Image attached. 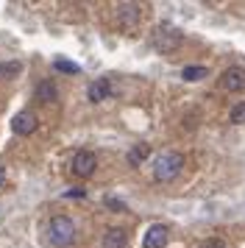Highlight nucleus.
I'll use <instances>...</instances> for the list:
<instances>
[{"instance_id":"1","label":"nucleus","mask_w":245,"mask_h":248,"mask_svg":"<svg viewBox=\"0 0 245 248\" xmlns=\"http://www.w3.org/2000/svg\"><path fill=\"white\" fill-rule=\"evenodd\" d=\"M184 168V156L176 151H165L162 156L153 162V179L156 181H173Z\"/></svg>"},{"instance_id":"2","label":"nucleus","mask_w":245,"mask_h":248,"mask_svg":"<svg viewBox=\"0 0 245 248\" xmlns=\"http://www.w3.org/2000/svg\"><path fill=\"white\" fill-rule=\"evenodd\" d=\"M47 240H50V246L56 248H67L73 246V240H76V226H73V220L70 217H53L50 220V226H47Z\"/></svg>"},{"instance_id":"3","label":"nucleus","mask_w":245,"mask_h":248,"mask_svg":"<svg viewBox=\"0 0 245 248\" xmlns=\"http://www.w3.org/2000/svg\"><path fill=\"white\" fill-rule=\"evenodd\" d=\"M181 39H184V36H181V31H178L176 25L162 23L153 31V39H151V42H153L156 50H162V53H173V50L181 45Z\"/></svg>"},{"instance_id":"4","label":"nucleus","mask_w":245,"mask_h":248,"mask_svg":"<svg viewBox=\"0 0 245 248\" xmlns=\"http://www.w3.org/2000/svg\"><path fill=\"white\" fill-rule=\"evenodd\" d=\"M70 168H73V173L78 179H89L95 173V168H98V156L92 151H78L73 156V162H70Z\"/></svg>"},{"instance_id":"5","label":"nucleus","mask_w":245,"mask_h":248,"mask_svg":"<svg viewBox=\"0 0 245 248\" xmlns=\"http://www.w3.org/2000/svg\"><path fill=\"white\" fill-rule=\"evenodd\" d=\"M220 87L226 92H243L245 90V67H240V64L229 67L220 76Z\"/></svg>"},{"instance_id":"6","label":"nucleus","mask_w":245,"mask_h":248,"mask_svg":"<svg viewBox=\"0 0 245 248\" xmlns=\"http://www.w3.org/2000/svg\"><path fill=\"white\" fill-rule=\"evenodd\" d=\"M36 114L33 112H17L14 117H11V131L14 134H20V137H25V134H33L36 131Z\"/></svg>"},{"instance_id":"7","label":"nucleus","mask_w":245,"mask_h":248,"mask_svg":"<svg viewBox=\"0 0 245 248\" xmlns=\"http://www.w3.org/2000/svg\"><path fill=\"white\" fill-rule=\"evenodd\" d=\"M167 237H170V232H167V226L153 223L151 229H148V232H145L142 248H165V246H167Z\"/></svg>"},{"instance_id":"8","label":"nucleus","mask_w":245,"mask_h":248,"mask_svg":"<svg viewBox=\"0 0 245 248\" xmlns=\"http://www.w3.org/2000/svg\"><path fill=\"white\" fill-rule=\"evenodd\" d=\"M117 20H120V28H134V25L139 23V6L137 3H122L120 9H117Z\"/></svg>"},{"instance_id":"9","label":"nucleus","mask_w":245,"mask_h":248,"mask_svg":"<svg viewBox=\"0 0 245 248\" xmlns=\"http://www.w3.org/2000/svg\"><path fill=\"white\" fill-rule=\"evenodd\" d=\"M87 95H89V101H92V103L106 101V98L111 95V84H109V78H98V81H92V84H89V90H87Z\"/></svg>"},{"instance_id":"10","label":"nucleus","mask_w":245,"mask_h":248,"mask_svg":"<svg viewBox=\"0 0 245 248\" xmlns=\"http://www.w3.org/2000/svg\"><path fill=\"white\" fill-rule=\"evenodd\" d=\"M56 95H59V90H56V84L50 78H45V81H39L36 84V92H33V98L39 103H50V101H56Z\"/></svg>"},{"instance_id":"11","label":"nucleus","mask_w":245,"mask_h":248,"mask_svg":"<svg viewBox=\"0 0 245 248\" xmlns=\"http://www.w3.org/2000/svg\"><path fill=\"white\" fill-rule=\"evenodd\" d=\"M125 240H128V234L122 229H109L103 234V248H125Z\"/></svg>"},{"instance_id":"12","label":"nucleus","mask_w":245,"mask_h":248,"mask_svg":"<svg viewBox=\"0 0 245 248\" xmlns=\"http://www.w3.org/2000/svg\"><path fill=\"white\" fill-rule=\"evenodd\" d=\"M148 156H151V145L139 142V145H134L131 151H128V165H131V168H139Z\"/></svg>"},{"instance_id":"13","label":"nucleus","mask_w":245,"mask_h":248,"mask_svg":"<svg viewBox=\"0 0 245 248\" xmlns=\"http://www.w3.org/2000/svg\"><path fill=\"white\" fill-rule=\"evenodd\" d=\"M181 78H184V81H200V78H206V67H200V64H189V67L181 70Z\"/></svg>"},{"instance_id":"14","label":"nucleus","mask_w":245,"mask_h":248,"mask_svg":"<svg viewBox=\"0 0 245 248\" xmlns=\"http://www.w3.org/2000/svg\"><path fill=\"white\" fill-rule=\"evenodd\" d=\"M229 120L234 125H243L245 123V101H240L237 106H231V112H229Z\"/></svg>"},{"instance_id":"15","label":"nucleus","mask_w":245,"mask_h":248,"mask_svg":"<svg viewBox=\"0 0 245 248\" xmlns=\"http://www.w3.org/2000/svg\"><path fill=\"white\" fill-rule=\"evenodd\" d=\"M53 67L59 70V73H70V76H73V73H78V64H73V62H64V59H56L53 62Z\"/></svg>"},{"instance_id":"16","label":"nucleus","mask_w":245,"mask_h":248,"mask_svg":"<svg viewBox=\"0 0 245 248\" xmlns=\"http://www.w3.org/2000/svg\"><path fill=\"white\" fill-rule=\"evenodd\" d=\"M200 248H229V243H226V240H220V237H212V240H206Z\"/></svg>"},{"instance_id":"17","label":"nucleus","mask_w":245,"mask_h":248,"mask_svg":"<svg viewBox=\"0 0 245 248\" xmlns=\"http://www.w3.org/2000/svg\"><path fill=\"white\" fill-rule=\"evenodd\" d=\"M106 203H109L111 209H125V203H122V201H117V198H106Z\"/></svg>"},{"instance_id":"18","label":"nucleus","mask_w":245,"mask_h":248,"mask_svg":"<svg viewBox=\"0 0 245 248\" xmlns=\"http://www.w3.org/2000/svg\"><path fill=\"white\" fill-rule=\"evenodd\" d=\"M3 179H6V170L0 168V184H3Z\"/></svg>"}]
</instances>
